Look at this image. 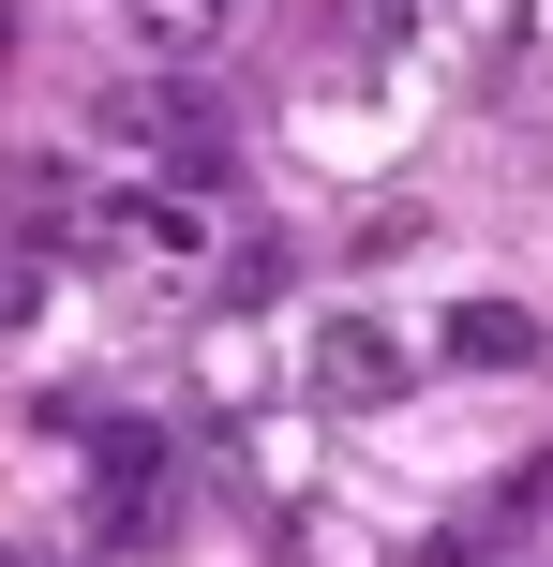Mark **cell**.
Wrapping results in <instances>:
<instances>
[{"label": "cell", "instance_id": "8992f818", "mask_svg": "<svg viewBox=\"0 0 553 567\" xmlns=\"http://www.w3.org/2000/svg\"><path fill=\"white\" fill-rule=\"evenodd\" d=\"M0 60H16V0H0Z\"/></svg>", "mask_w": 553, "mask_h": 567}, {"label": "cell", "instance_id": "6da1fadb", "mask_svg": "<svg viewBox=\"0 0 553 567\" xmlns=\"http://www.w3.org/2000/svg\"><path fill=\"white\" fill-rule=\"evenodd\" d=\"M90 120H105V150H150V179L225 195V105H209V75H120Z\"/></svg>", "mask_w": 553, "mask_h": 567}, {"label": "cell", "instance_id": "7a4b0ae2", "mask_svg": "<svg viewBox=\"0 0 553 567\" xmlns=\"http://www.w3.org/2000/svg\"><path fill=\"white\" fill-rule=\"evenodd\" d=\"M419 389V343L404 329H389V313H315V403H329V419H389V403H404Z\"/></svg>", "mask_w": 553, "mask_h": 567}, {"label": "cell", "instance_id": "277c9868", "mask_svg": "<svg viewBox=\"0 0 553 567\" xmlns=\"http://www.w3.org/2000/svg\"><path fill=\"white\" fill-rule=\"evenodd\" d=\"M120 16H135L150 45H165V75H195V60L225 45V16H239V0H120Z\"/></svg>", "mask_w": 553, "mask_h": 567}, {"label": "cell", "instance_id": "5b68a950", "mask_svg": "<svg viewBox=\"0 0 553 567\" xmlns=\"http://www.w3.org/2000/svg\"><path fill=\"white\" fill-rule=\"evenodd\" d=\"M494 553H509V508H464V523H449L419 567H494Z\"/></svg>", "mask_w": 553, "mask_h": 567}, {"label": "cell", "instance_id": "3957f363", "mask_svg": "<svg viewBox=\"0 0 553 567\" xmlns=\"http://www.w3.org/2000/svg\"><path fill=\"white\" fill-rule=\"evenodd\" d=\"M449 359H464V373H524L539 359V313L524 299H449Z\"/></svg>", "mask_w": 553, "mask_h": 567}, {"label": "cell", "instance_id": "52a82bcc", "mask_svg": "<svg viewBox=\"0 0 553 567\" xmlns=\"http://www.w3.org/2000/svg\"><path fill=\"white\" fill-rule=\"evenodd\" d=\"M0 567H45V553H0Z\"/></svg>", "mask_w": 553, "mask_h": 567}]
</instances>
